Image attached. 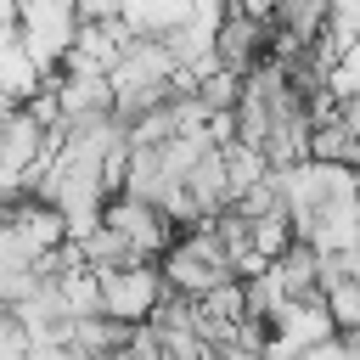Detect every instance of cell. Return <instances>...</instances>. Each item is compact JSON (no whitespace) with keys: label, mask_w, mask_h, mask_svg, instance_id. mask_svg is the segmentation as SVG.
I'll list each match as a JSON object with an SVG mask.
<instances>
[{"label":"cell","mask_w":360,"mask_h":360,"mask_svg":"<svg viewBox=\"0 0 360 360\" xmlns=\"http://www.w3.org/2000/svg\"><path fill=\"white\" fill-rule=\"evenodd\" d=\"M321 309L332 321V332H360V281L354 276H326L321 281Z\"/></svg>","instance_id":"obj_5"},{"label":"cell","mask_w":360,"mask_h":360,"mask_svg":"<svg viewBox=\"0 0 360 360\" xmlns=\"http://www.w3.org/2000/svg\"><path fill=\"white\" fill-rule=\"evenodd\" d=\"M6 112H11V101H6V96H0V124H6Z\"/></svg>","instance_id":"obj_7"},{"label":"cell","mask_w":360,"mask_h":360,"mask_svg":"<svg viewBox=\"0 0 360 360\" xmlns=\"http://www.w3.org/2000/svg\"><path fill=\"white\" fill-rule=\"evenodd\" d=\"M242 236H248V248L270 264V259L292 242V225H287V214H264V219H242Z\"/></svg>","instance_id":"obj_6"},{"label":"cell","mask_w":360,"mask_h":360,"mask_svg":"<svg viewBox=\"0 0 360 360\" xmlns=\"http://www.w3.org/2000/svg\"><path fill=\"white\" fill-rule=\"evenodd\" d=\"M73 34H79V0H11V39L45 79L68 62Z\"/></svg>","instance_id":"obj_1"},{"label":"cell","mask_w":360,"mask_h":360,"mask_svg":"<svg viewBox=\"0 0 360 360\" xmlns=\"http://www.w3.org/2000/svg\"><path fill=\"white\" fill-rule=\"evenodd\" d=\"M90 276H96V315L118 326H146L158 304L169 298L158 264H118V270H90Z\"/></svg>","instance_id":"obj_2"},{"label":"cell","mask_w":360,"mask_h":360,"mask_svg":"<svg viewBox=\"0 0 360 360\" xmlns=\"http://www.w3.org/2000/svg\"><path fill=\"white\" fill-rule=\"evenodd\" d=\"M101 225H107V231H112L135 259H146V264H158V259L169 253V242L180 236V231H174L152 202H135V197H124V191L101 202Z\"/></svg>","instance_id":"obj_3"},{"label":"cell","mask_w":360,"mask_h":360,"mask_svg":"<svg viewBox=\"0 0 360 360\" xmlns=\"http://www.w3.org/2000/svg\"><path fill=\"white\" fill-rule=\"evenodd\" d=\"M354 146H360V135H354V107H332L326 118L309 124L304 158H309V163H343V169H354Z\"/></svg>","instance_id":"obj_4"}]
</instances>
